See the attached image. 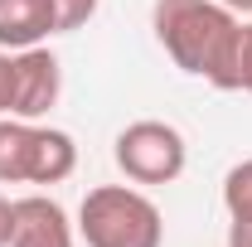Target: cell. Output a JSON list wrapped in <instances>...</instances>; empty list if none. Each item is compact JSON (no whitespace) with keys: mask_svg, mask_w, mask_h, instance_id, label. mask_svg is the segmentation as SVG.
<instances>
[{"mask_svg":"<svg viewBox=\"0 0 252 247\" xmlns=\"http://www.w3.org/2000/svg\"><path fill=\"white\" fill-rule=\"evenodd\" d=\"M156 39L175 68L209 78L214 88H233V49H238V15L219 0H156L151 10Z\"/></svg>","mask_w":252,"mask_h":247,"instance_id":"obj_1","label":"cell"},{"mask_svg":"<svg viewBox=\"0 0 252 247\" xmlns=\"http://www.w3.org/2000/svg\"><path fill=\"white\" fill-rule=\"evenodd\" d=\"M78 238L88 247H160L165 218L131 185H97L78 204Z\"/></svg>","mask_w":252,"mask_h":247,"instance_id":"obj_2","label":"cell"},{"mask_svg":"<svg viewBox=\"0 0 252 247\" xmlns=\"http://www.w3.org/2000/svg\"><path fill=\"white\" fill-rule=\"evenodd\" d=\"M78 170V146L59 126L0 117V185H63Z\"/></svg>","mask_w":252,"mask_h":247,"instance_id":"obj_3","label":"cell"},{"mask_svg":"<svg viewBox=\"0 0 252 247\" xmlns=\"http://www.w3.org/2000/svg\"><path fill=\"white\" fill-rule=\"evenodd\" d=\"M112 155H117V165H122V175L131 185H170V180L185 175V165H189V146L180 136V126L156 122V117L131 122L117 136Z\"/></svg>","mask_w":252,"mask_h":247,"instance_id":"obj_4","label":"cell"},{"mask_svg":"<svg viewBox=\"0 0 252 247\" xmlns=\"http://www.w3.org/2000/svg\"><path fill=\"white\" fill-rule=\"evenodd\" d=\"M59 93H63L59 59H54L44 44L20 49V54H15V102H10V117H20V122H39V117L54 112Z\"/></svg>","mask_w":252,"mask_h":247,"instance_id":"obj_5","label":"cell"},{"mask_svg":"<svg viewBox=\"0 0 252 247\" xmlns=\"http://www.w3.org/2000/svg\"><path fill=\"white\" fill-rule=\"evenodd\" d=\"M10 247H73V223L49 194H25V199H15Z\"/></svg>","mask_w":252,"mask_h":247,"instance_id":"obj_6","label":"cell"},{"mask_svg":"<svg viewBox=\"0 0 252 247\" xmlns=\"http://www.w3.org/2000/svg\"><path fill=\"white\" fill-rule=\"evenodd\" d=\"M49 34H59L54 0H0V49H34Z\"/></svg>","mask_w":252,"mask_h":247,"instance_id":"obj_7","label":"cell"},{"mask_svg":"<svg viewBox=\"0 0 252 247\" xmlns=\"http://www.w3.org/2000/svg\"><path fill=\"white\" fill-rule=\"evenodd\" d=\"M223 209L228 218H252V160H238L223 175Z\"/></svg>","mask_w":252,"mask_h":247,"instance_id":"obj_8","label":"cell"},{"mask_svg":"<svg viewBox=\"0 0 252 247\" xmlns=\"http://www.w3.org/2000/svg\"><path fill=\"white\" fill-rule=\"evenodd\" d=\"M228 93H252V25H238V49H233V88Z\"/></svg>","mask_w":252,"mask_h":247,"instance_id":"obj_9","label":"cell"},{"mask_svg":"<svg viewBox=\"0 0 252 247\" xmlns=\"http://www.w3.org/2000/svg\"><path fill=\"white\" fill-rule=\"evenodd\" d=\"M54 10H59V34H73L97 15V0H54Z\"/></svg>","mask_w":252,"mask_h":247,"instance_id":"obj_10","label":"cell"},{"mask_svg":"<svg viewBox=\"0 0 252 247\" xmlns=\"http://www.w3.org/2000/svg\"><path fill=\"white\" fill-rule=\"evenodd\" d=\"M10 102H15V54L0 49V117H10Z\"/></svg>","mask_w":252,"mask_h":247,"instance_id":"obj_11","label":"cell"},{"mask_svg":"<svg viewBox=\"0 0 252 247\" xmlns=\"http://www.w3.org/2000/svg\"><path fill=\"white\" fill-rule=\"evenodd\" d=\"M10 238H15V199L0 194V247H10Z\"/></svg>","mask_w":252,"mask_h":247,"instance_id":"obj_12","label":"cell"},{"mask_svg":"<svg viewBox=\"0 0 252 247\" xmlns=\"http://www.w3.org/2000/svg\"><path fill=\"white\" fill-rule=\"evenodd\" d=\"M228 247H252V218H233V228H228Z\"/></svg>","mask_w":252,"mask_h":247,"instance_id":"obj_13","label":"cell"},{"mask_svg":"<svg viewBox=\"0 0 252 247\" xmlns=\"http://www.w3.org/2000/svg\"><path fill=\"white\" fill-rule=\"evenodd\" d=\"M219 5H228V10H243V15H252V0H219Z\"/></svg>","mask_w":252,"mask_h":247,"instance_id":"obj_14","label":"cell"}]
</instances>
